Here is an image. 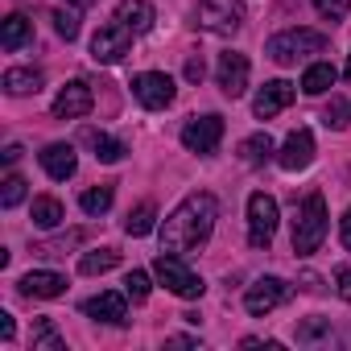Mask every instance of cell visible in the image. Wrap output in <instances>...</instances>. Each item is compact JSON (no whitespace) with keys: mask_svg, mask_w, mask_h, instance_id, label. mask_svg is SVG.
I'll use <instances>...</instances> for the list:
<instances>
[{"mask_svg":"<svg viewBox=\"0 0 351 351\" xmlns=\"http://www.w3.org/2000/svg\"><path fill=\"white\" fill-rule=\"evenodd\" d=\"M215 219H219L215 195H207V191L186 195L178 207L165 215V223H161V252H178V256L195 252L215 232Z\"/></svg>","mask_w":351,"mask_h":351,"instance_id":"cell-1","label":"cell"},{"mask_svg":"<svg viewBox=\"0 0 351 351\" xmlns=\"http://www.w3.org/2000/svg\"><path fill=\"white\" fill-rule=\"evenodd\" d=\"M322 240H326V199L322 195H310L302 203L298 219H293V252L298 256H310V252L322 248Z\"/></svg>","mask_w":351,"mask_h":351,"instance_id":"cell-2","label":"cell"},{"mask_svg":"<svg viewBox=\"0 0 351 351\" xmlns=\"http://www.w3.org/2000/svg\"><path fill=\"white\" fill-rule=\"evenodd\" d=\"M322 50H326V34H318V29H285V34L269 38V58L281 66H293V62L322 54Z\"/></svg>","mask_w":351,"mask_h":351,"instance_id":"cell-3","label":"cell"},{"mask_svg":"<svg viewBox=\"0 0 351 351\" xmlns=\"http://www.w3.org/2000/svg\"><path fill=\"white\" fill-rule=\"evenodd\" d=\"M195 25L215 38H232L244 25V0H199Z\"/></svg>","mask_w":351,"mask_h":351,"instance_id":"cell-4","label":"cell"},{"mask_svg":"<svg viewBox=\"0 0 351 351\" xmlns=\"http://www.w3.org/2000/svg\"><path fill=\"white\" fill-rule=\"evenodd\" d=\"M153 273H157V281L169 289V293H178V298H203V277L195 273V269H186V261L178 256V252H161L157 261H153Z\"/></svg>","mask_w":351,"mask_h":351,"instance_id":"cell-5","label":"cell"},{"mask_svg":"<svg viewBox=\"0 0 351 351\" xmlns=\"http://www.w3.org/2000/svg\"><path fill=\"white\" fill-rule=\"evenodd\" d=\"M277 199L273 195H265V191H256L252 199H248V244L252 248H269L273 244V236H277Z\"/></svg>","mask_w":351,"mask_h":351,"instance_id":"cell-6","label":"cell"},{"mask_svg":"<svg viewBox=\"0 0 351 351\" xmlns=\"http://www.w3.org/2000/svg\"><path fill=\"white\" fill-rule=\"evenodd\" d=\"M132 29H124L120 21H108V25H99V34L91 38V58L95 62H104V66H112V62H120L128 50H132Z\"/></svg>","mask_w":351,"mask_h":351,"instance_id":"cell-7","label":"cell"},{"mask_svg":"<svg viewBox=\"0 0 351 351\" xmlns=\"http://www.w3.org/2000/svg\"><path fill=\"white\" fill-rule=\"evenodd\" d=\"M219 141H223V116H215V112H207V116H195V120H186V128H182V145L191 149V153H215L219 149Z\"/></svg>","mask_w":351,"mask_h":351,"instance_id":"cell-8","label":"cell"},{"mask_svg":"<svg viewBox=\"0 0 351 351\" xmlns=\"http://www.w3.org/2000/svg\"><path fill=\"white\" fill-rule=\"evenodd\" d=\"M132 95H136L149 112H161V108H169V104H173L178 87H173V79H169V75H161V71H145V75H136V79H132Z\"/></svg>","mask_w":351,"mask_h":351,"instance_id":"cell-9","label":"cell"},{"mask_svg":"<svg viewBox=\"0 0 351 351\" xmlns=\"http://www.w3.org/2000/svg\"><path fill=\"white\" fill-rule=\"evenodd\" d=\"M285 298H289V285H285L281 277H261V281H252V285H248L244 306H248V314H252V318H265V314H273Z\"/></svg>","mask_w":351,"mask_h":351,"instance_id":"cell-10","label":"cell"},{"mask_svg":"<svg viewBox=\"0 0 351 351\" xmlns=\"http://www.w3.org/2000/svg\"><path fill=\"white\" fill-rule=\"evenodd\" d=\"M215 79H219V91H223L228 99H240V95L248 91V58H244V54H236V50L219 54Z\"/></svg>","mask_w":351,"mask_h":351,"instance_id":"cell-11","label":"cell"},{"mask_svg":"<svg viewBox=\"0 0 351 351\" xmlns=\"http://www.w3.org/2000/svg\"><path fill=\"white\" fill-rule=\"evenodd\" d=\"M310 161H314V132H310V128H293V132L285 136L281 153H277V165L289 169V173H298V169H306Z\"/></svg>","mask_w":351,"mask_h":351,"instance_id":"cell-12","label":"cell"},{"mask_svg":"<svg viewBox=\"0 0 351 351\" xmlns=\"http://www.w3.org/2000/svg\"><path fill=\"white\" fill-rule=\"evenodd\" d=\"M293 104V83H285V79H273V83H265L261 91H256V99H252V112L261 116V120H273L277 112H285Z\"/></svg>","mask_w":351,"mask_h":351,"instance_id":"cell-13","label":"cell"},{"mask_svg":"<svg viewBox=\"0 0 351 351\" xmlns=\"http://www.w3.org/2000/svg\"><path fill=\"white\" fill-rule=\"evenodd\" d=\"M91 104H95V99H91V87L75 79V83H66V87L58 91V99H54V116H58V120H79V116L91 112Z\"/></svg>","mask_w":351,"mask_h":351,"instance_id":"cell-14","label":"cell"},{"mask_svg":"<svg viewBox=\"0 0 351 351\" xmlns=\"http://www.w3.org/2000/svg\"><path fill=\"white\" fill-rule=\"evenodd\" d=\"M42 169L50 173L54 182H66V178H75L79 157H75V149H71V145L54 141V145H46V149H42Z\"/></svg>","mask_w":351,"mask_h":351,"instance_id":"cell-15","label":"cell"},{"mask_svg":"<svg viewBox=\"0 0 351 351\" xmlns=\"http://www.w3.org/2000/svg\"><path fill=\"white\" fill-rule=\"evenodd\" d=\"M124 298H128V293H95V298L83 302V314L95 318V322H112V326H120V322L128 318Z\"/></svg>","mask_w":351,"mask_h":351,"instance_id":"cell-16","label":"cell"},{"mask_svg":"<svg viewBox=\"0 0 351 351\" xmlns=\"http://www.w3.org/2000/svg\"><path fill=\"white\" fill-rule=\"evenodd\" d=\"M21 293L25 298H62L66 293V277L50 273V269H34L21 277Z\"/></svg>","mask_w":351,"mask_h":351,"instance_id":"cell-17","label":"cell"},{"mask_svg":"<svg viewBox=\"0 0 351 351\" xmlns=\"http://www.w3.org/2000/svg\"><path fill=\"white\" fill-rule=\"evenodd\" d=\"M116 21H120L124 29H132V34H149L157 17H153V5H149V0H120Z\"/></svg>","mask_w":351,"mask_h":351,"instance_id":"cell-18","label":"cell"},{"mask_svg":"<svg viewBox=\"0 0 351 351\" xmlns=\"http://www.w3.org/2000/svg\"><path fill=\"white\" fill-rule=\"evenodd\" d=\"M5 91H9V95H38V91H42V71H34V66H13V71H5Z\"/></svg>","mask_w":351,"mask_h":351,"instance_id":"cell-19","label":"cell"},{"mask_svg":"<svg viewBox=\"0 0 351 351\" xmlns=\"http://www.w3.org/2000/svg\"><path fill=\"white\" fill-rule=\"evenodd\" d=\"M29 42H34V25H29L21 13L5 17V25H0V46H5V50H21V46H29Z\"/></svg>","mask_w":351,"mask_h":351,"instance_id":"cell-20","label":"cell"},{"mask_svg":"<svg viewBox=\"0 0 351 351\" xmlns=\"http://www.w3.org/2000/svg\"><path fill=\"white\" fill-rule=\"evenodd\" d=\"M335 79H339V71H335L330 62H314V66H306V75H302V91H306V95H322V91L335 87Z\"/></svg>","mask_w":351,"mask_h":351,"instance_id":"cell-21","label":"cell"},{"mask_svg":"<svg viewBox=\"0 0 351 351\" xmlns=\"http://www.w3.org/2000/svg\"><path fill=\"white\" fill-rule=\"evenodd\" d=\"M83 141L95 149V157H99L104 165H116V161L124 157V145H120V141H112V136H108V132H99V128H87V132H83Z\"/></svg>","mask_w":351,"mask_h":351,"instance_id":"cell-22","label":"cell"},{"mask_svg":"<svg viewBox=\"0 0 351 351\" xmlns=\"http://www.w3.org/2000/svg\"><path fill=\"white\" fill-rule=\"evenodd\" d=\"M29 219H34V228H58L62 219H66V211H62V203L58 199H50V195H42V199H34V211H29Z\"/></svg>","mask_w":351,"mask_h":351,"instance_id":"cell-23","label":"cell"},{"mask_svg":"<svg viewBox=\"0 0 351 351\" xmlns=\"http://www.w3.org/2000/svg\"><path fill=\"white\" fill-rule=\"evenodd\" d=\"M79 244H83V232L75 228V232L54 236V240H38V244H34V256H66V252L79 248Z\"/></svg>","mask_w":351,"mask_h":351,"instance_id":"cell-24","label":"cell"},{"mask_svg":"<svg viewBox=\"0 0 351 351\" xmlns=\"http://www.w3.org/2000/svg\"><path fill=\"white\" fill-rule=\"evenodd\" d=\"M240 157H244V165H265V161L273 157V141H269V132L248 136V141L240 145Z\"/></svg>","mask_w":351,"mask_h":351,"instance_id":"cell-25","label":"cell"},{"mask_svg":"<svg viewBox=\"0 0 351 351\" xmlns=\"http://www.w3.org/2000/svg\"><path fill=\"white\" fill-rule=\"evenodd\" d=\"M157 228V207L153 203H141L136 211H128V219H124V232L128 236H149Z\"/></svg>","mask_w":351,"mask_h":351,"instance_id":"cell-26","label":"cell"},{"mask_svg":"<svg viewBox=\"0 0 351 351\" xmlns=\"http://www.w3.org/2000/svg\"><path fill=\"white\" fill-rule=\"evenodd\" d=\"M120 265V252L116 248H99V252H87L83 261H79V273L83 277H95V273H108V269H116Z\"/></svg>","mask_w":351,"mask_h":351,"instance_id":"cell-27","label":"cell"},{"mask_svg":"<svg viewBox=\"0 0 351 351\" xmlns=\"http://www.w3.org/2000/svg\"><path fill=\"white\" fill-rule=\"evenodd\" d=\"M34 347H42V351H62L66 343H62V335L54 330L50 318H38V322H34Z\"/></svg>","mask_w":351,"mask_h":351,"instance_id":"cell-28","label":"cell"},{"mask_svg":"<svg viewBox=\"0 0 351 351\" xmlns=\"http://www.w3.org/2000/svg\"><path fill=\"white\" fill-rule=\"evenodd\" d=\"M79 207H83L87 215H104V211L112 207V186H91V191H83Z\"/></svg>","mask_w":351,"mask_h":351,"instance_id":"cell-29","label":"cell"},{"mask_svg":"<svg viewBox=\"0 0 351 351\" xmlns=\"http://www.w3.org/2000/svg\"><path fill=\"white\" fill-rule=\"evenodd\" d=\"M21 199H25V178H21V173H9V178L0 182V207L13 211Z\"/></svg>","mask_w":351,"mask_h":351,"instance_id":"cell-30","label":"cell"},{"mask_svg":"<svg viewBox=\"0 0 351 351\" xmlns=\"http://www.w3.org/2000/svg\"><path fill=\"white\" fill-rule=\"evenodd\" d=\"M54 29H58V38L75 42V38H79V13H75V9H58V13H54Z\"/></svg>","mask_w":351,"mask_h":351,"instance_id":"cell-31","label":"cell"},{"mask_svg":"<svg viewBox=\"0 0 351 351\" xmlns=\"http://www.w3.org/2000/svg\"><path fill=\"white\" fill-rule=\"evenodd\" d=\"M149 289H153V285H149V273L132 269V273L124 277V293H128L132 302H145V298H149Z\"/></svg>","mask_w":351,"mask_h":351,"instance_id":"cell-32","label":"cell"},{"mask_svg":"<svg viewBox=\"0 0 351 351\" xmlns=\"http://www.w3.org/2000/svg\"><path fill=\"white\" fill-rule=\"evenodd\" d=\"M322 120H326V128H347L351 124V99H330Z\"/></svg>","mask_w":351,"mask_h":351,"instance_id":"cell-33","label":"cell"},{"mask_svg":"<svg viewBox=\"0 0 351 351\" xmlns=\"http://www.w3.org/2000/svg\"><path fill=\"white\" fill-rule=\"evenodd\" d=\"M314 9H318V17H326V21H343V17L351 13V0H314Z\"/></svg>","mask_w":351,"mask_h":351,"instance_id":"cell-34","label":"cell"},{"mask_svg":"<svg viewBox=\"0 0 351 351\" xmlns=\"http://www.w3.org/2000/svg\"><path fill=\"white\" fill-rule=\"evenodd\" d=\"M335 285H339V298L351 302V265H343V269L335 273Z\"/></svg>","mask_w":351,"mask_h":351,"instance_id":"cell-35","label":"cell"},{"mask_svg":"<svg viewBox=\"0 0 351 351\" xmlns=\"http://www.w3.org/2000/svg\"><path fill=\"white\" fill-rule=\"evenodd\" d=\"M13 335H17V326H13V314H5V310H0V339H5V343H13Z\"/></svg>","mask_w":351,"mask_h":351,"instance_id":"cell-36","label":"cell"},{"mask_svg":"<svg viewBox=\"0 0 351 351\" xmlns=\"http://www.w3.org/2000/svg\"><path fill=\"white\" fill-rule=\"evenodd\" d=\"M203 75H207L203 58H191V62H186V79H191V83H203Z\"/></svg>","mask_w":351,"mask_h":351,"instance_id":"cell-37","label":"cell"},{"mask_svg":"<svg viewBox=\"0 0 351 351\" xmlns=\"http://www.w3.org/2000/svg\"><path fill=\"white\" fill-rule=\"evenodd\" d=\"M318 335H326V322H306L302 330H298V339L306 343V339H318Z\"/></svg>","mask_w":351,"mask_h":351,"instance_id":"cell-38","label":"cell"},{"mask_svg":"<svg viewBox=\"0 0 351 351\" xmlns=\"http://www.w3.org/2000/svg\"><path fill=\"white\" fill-rule=\"evenodd\" d=\"M339 240H343V248H351V207H347V215L339 219Z\"/></svg>","mask_w":351,"mask_h":351,"instance_id":"cell-39","label":"cell"},{"mask_svg":"<svg viewBox=\"0 0 351 351\" xmlns=\"http://www.w3.org/2000/svg\"><path fill=\"white\" fill-rule=\"evenodd\" d=\"M21 153H25V149L13 141V145H5V153H0V157H5V165H17V161H21Z\"/></svg>","mask_w":351,"mask_h":351,"instance_id":"cell-40","label":"cell"},{"mask_svg":"<svg viewBox=\"0 0 351 351\" xmlns=\"http://www.w3.org/2000/svg\"><path fill=\"white\" fill-rule=\"evenodd\" d=\"M240 347H265V351H277L281 343H277V339H244Z\"/></svg>","mask_w":351,"mask_h":351,"instance_id":"cell-41","label":"cell"},{"mask_svg":"<svg viewBox=\"0 0 351 351\" xmlns=\"http://www.w3.org/2000/svg\"><path fill=\"white\" fill-rule=\"evenodd\" d=\"M169 347H203L199 339H186V335H173V339H165Z\"/></svg>","mask_w":351,"mask_h":351,"instance_id":"cell-42","label":"cell"},{"mask_svg":"<svg viewBox=\"0 0 351 351\" xmlns=\"http://www.w3.org/2000/svg\"><path fill=\"white\" fill-rule=\"evenodd\" d=\"M66 5H71V9H91L95 0H66Z\"/></svg>","mask_w":351,"mask_h":351,"instance_id":"cell-43","label":"cell"},{"mask_svg":"<svg viewBox=\"0 0 351 351\" xmlns=\"http://www.w3.org/2000/svg\"><path fill=\"white\" fill-rule=\"evenodd\" d=\"M347 79H351V58H347Z\"/></svg>","mask_w":351,"mask_h":351,"instance_id":"cell-44","label":"cell"}]
</instances>
